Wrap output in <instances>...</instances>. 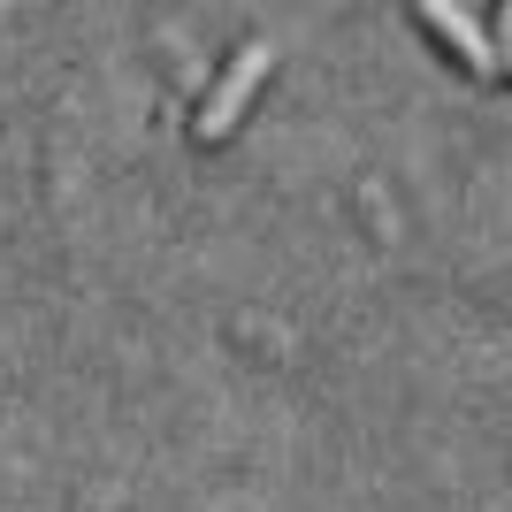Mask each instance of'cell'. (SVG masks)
Here are the masks:
<instances>
[{"label": "cell", "mask_w": 512, "mask_h": 512, "mask_svg": "<svg viewBox=\"0 0 512 512\" xmlns=\"http://www.w3.org/2000/svg\"><path fill=\"white\" fill-rule=\"evenodd\" d=\"M413 16H421L428 39L444 46V54H459V62H467L482 85H497V77H505V62H497V39L467 16V8H459V0H413Z\"/></svg>", "instance_id": "7a4b0ae2"}, {"label": "cell", "mask_w": 512, "mask_h": 512, "mask_svg": "<svg viewBox=\"0 0 512 512\" xmlns=\"http://www.w3.org/2000/svg\"><path fill=\"white\" fill-rule=\"evenodd\" d=\"M268 62H276V46H268V39H245V46H237V54H230V69H222V77H214V85H207V100H199V138H207V146H214V138H230V130H237V115H245V100H253V92H260V77H268Z\"/></svg>", "instance_id": "6da1fadb"}]
</instances>
